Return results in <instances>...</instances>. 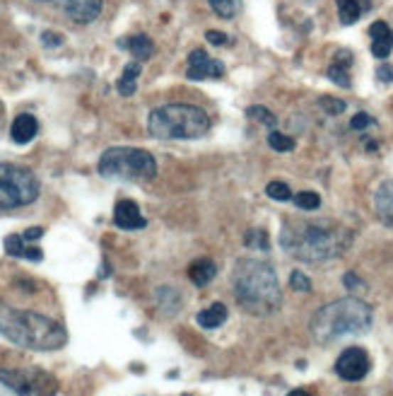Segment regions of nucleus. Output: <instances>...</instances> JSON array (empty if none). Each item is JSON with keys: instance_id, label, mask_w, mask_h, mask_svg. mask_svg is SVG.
<instances>
[{"instance_id": "nucleus-23", "label": "nucleus", "mask_w": 393, "mask_h": 396, "mask_svg": "<svg viewBox=\"0 0 393 396\" xmlns=\"http://www.w3.org/2000/svg\"><path fill=\"white\" fill-rule=\"evenodd\" d=\"M292 200L299 210H318L321 208V196L314 191H299L297 196H292Z\"/></svg>"}, {"instance_id": "nucleus-1", "label": "nucleus", "mask_w": 393, "mask_h": 396, "mask_svg": "<svg viewBox=\"0 0 393 396\" xmlns=\"http://www.w3.org/2000/svg\"><path fill=\"white\" fill-rule=\"evenodd\" d=\"M352 245V230L335 220H287L280 230V247L292 259L321 264L338 259Z\"/></svg>"}, {"instance_id": "nucleus-24", "label": "nucleus", "mask_w": 393, "mask_h": 396, "mask_svg": "<svg viewBox=\"0 0 393 396\" xmlns=\"http://www.w3.org/2000/svg\"><path fill=\"white\" fill-rule=\"evenodd\" d=\"M244 247L249 249H259V252H268V235L266 230H249L247 235H244Z\"/></svg>"}, {"instance_id": "nucleus-7", "label": "nucleus", "mask_w": 393, "mask_h": 396, "mask_svg": "<svg viewBox=\"0 0 393 396\" xmlns=\"http://www.w3.org/2000/svg\"><path fill=\"white\" fill-rule=\"evenodd\" d=\"M39 179L20 164H0V213L17 210L39 198Z\"/></svg>"}, {"instance_id": "nucleus-14", "label": "nucleus", "mask_w": 393, "mask_h": 396, "mask_svg": "<svg viewBox=\"0 0 393 396\" xmlns=\"http://www.w3.org/2000/svg\"><path fill=\"white\" fill-rule=\"evenodd\" d=\"M5 252H8V257H17V259H29V261L44 259V252L39 247H32L29 242H24L22 235L5 237Z\"/></svg>"}, {"instance_id": "nucleus-18", "label": "nucleus", "mask_w": 393, "mask_h": 396, "mask_svg": "<svg viewBox=\"0 0 393 396\" xmlns=\"http://www.w3.org/2000/svg\"><path fill=\"white\" fill-rule=\"evenodd\" d=\"M215 276H217V266H215L210 259H195L193 264L188 266V278H191V283L198 285V288H205Z\"/></svg>"}, {"instance_id": "nucleus-19", "label": "nucleus", "mask_w": 393, "mask_h": 396, "mask_svg": "<svg viewBox=\"0 0 393 396\" xmlns=\"http://www.w3.org/2000/svg\"><path fill=\"white\" fill-rule=\"evenodd\" d=\"M225 319H227V307L222 302H215L198 314V324L203 328H217L225 324Z\"/></svg>"}, {"instance_id": "nucleus-29", "label": "nucleus", "mask_w": 393, "mask_h": 396, "mask_svg": "<svg viewBox=\"0 0 393 396\" xmlns=\"http://www.w3.org/2000/svg\"><path fill=\"white\" fill-rule=\"evenodd\" d=\"M328 77L330 80H333L335 85H340V87H350V75H348V68H340V65H330L328 68Z\"/></svg>"}, {"instance_id": "nucleus-33", "label": "nucleus", "mask_w": 393, "mask_h": 396, "mask_svg": "<svg viewBox=\"0 0 393 396\" xmlns=\"http://www.w3.org/2000/svg\"><path fill=\"white\" fill-rule=\"evenodd\" d=\"M205 39L210 41V44H215V46H227V44H230V36L222 34V32H215V29L205 32Z\"/></svg>"}, {"instance_id": "nucleus-32", "label": "nucleus", "mask_w": 393, "mask_h": 396, "mask_svg": "<svg viewBox=\"0 0 393 396\" xmlns=\"http://www.w3.org/2000/svg\"><path fill=\"white\" fill-rule=\"evenodd\" d=\"M333 63L340 65V68H350V65H352V51H348V48H340V51H335Z\"/></svg>"}, {"instance_id": "nucleus-5", "label": "nucleus", "mask_w": 393, "mask_h": 396, "mask_svg": "<svg viewBox=\"0 0 393 396\" xmlns=\"http://www.w3.org/2000/svg\"><path fill=\"white\" fill-rule=\"evenodd\" d=\"M147 131L157 140H195L210 131V117L193 105H164L150 112Z\"/></svg>"}, {"instance_id": "nucleus-36", "label": "nucleus", "mask_w": 393, "mask_h": 396, "mask_svg": "<svg viewBox=\"0 0 393 396\" xmlns=\"http://www.w3.org/2000/svg\"><path fill=\"white\" fill-rule=\"evenodd\" d=\"M41 235H44V228H29L22 237H24V242H29V245H32V242L41 240Z\"/></svg>"}, {"instance_id": "nucleus-15", "label": "nucleus", "mask_w": 393, "mask_h": 396, "mask_svg": "<svg viewBox=\"0 0 393 396\" xmlns=\"http://www.w3.org/2000/svg\"><path fill=\"white\" fill-rule=\"evenodd\" d=\"M119 46L126 48V51H131L138 63H143V60L155 56V44H152V39L147 34H133V36H128V39H121Z\"/></svg>"}, {"instance_id": "nucleus-21", "label": "nucleus", "mask_w": 393, "mask_h": 396, "mask_svg": "<svg viewBox=\"0 0 393 396\" xmlns=\"http://www.w3.org/2000/svg\"><path fill=\"white\" fill-rule=\"evenodd\" d=\"M338 5V17H340V24H355L362 17V0H335Z\"/></svg>"}, {"instance_id": "nucleus-2", "label": "nucleus", "mask_w": 393, "mask_h": 396, "mask_svg": "<svg viewBox=\"0 0 393 396\" xmlns=\"http://www.w3.org/2000/svg\"><path fill=\"white\" fill-rule=\"evenodd\" d=\"M0 333L27 350H58L68 343L65 326L56 319L10 304H0Z\"/></svg>"}, {"instance_id": "nucleus-3", "label": "nucleus", "mask_w": 393, "mask_h": 396, "mask_svg": "<svg viewBox=\"0 0 393 396\" xmlns=\"http://www.w3.org/2000/svg\"><path fill=\"white\" fill-rule=\"evenodd\" d=\"M235 297L239 307L254 316H268L278 312L282 304V290L273 266L259 259L237 261Z\"/></svg>"}, {"instance_id": "nucleus-8", "label": "nucleus", "mask_w": 393, "mask_h": 396, "mask_svg": "<svg viewBox=\"0 0 393 396\" xmlns=\"http://www.w3.org/2000/svg\"><path fill=\"white\" fill-rule=\"evenodd\" d=\"M0 385L15 396H56L58 382L46 370H5L0 368Z\"/></svg>"}, {"instance_id": "nucleus-25", "label": "nucleus", "mask_w": 393, "mask_h": 396, "mask_svg": "<svg viewBox=\"0 0 393 396\" xmlns=\"http://www.w3.org/2000/svg\"><path fill=\"white\" fill-rule=\"evenodd\" d=\"M247 117H249V119H254V121H259V124H263V126H270V129H273V126L278 124V119H275V114L270 112V109L261 107V105L249 107V109H247Z\"/></svg>"}, {"instance_id": "nucleus-38", "label": "nucleus", "mask_w": 393, "mask_h": 396, "mask_svg": "<svg viewBox=\"0 0 393 396\" xmlns=\"http://www.w3.org/2000/svg\"><path fill=\"white\" fill-rule=\"evenodd\" d=\"M287 396H311V394L306 392V389H294V392H290Z\"/></svg>"}, {"instance_id": "nucleus-6", "label": "nucleus", "mask_w": 393, "mask_h": 396, "mask_svg": "<svg viewBox=\"0 0 393 396\" xmlns=\"http://www.w3.org/2000/svg\"><path fill=\"white\" fill-rule=\"evenodd\" d=\"M97 172L104 179L152 181L157 176V162L143 148H109L99 157Z\"/></svg>"}, {"instance_id": "nucleus-9", "label": "nucleus", "mask_w": 393, "mask_h": 396, "mask_svg": "<svg viewBox=\"0 0 393 396\" xmlns=\"http://www.w3.org/2000/svg\"><path fill=\"white\" fill-rule=\"evenodd\" d=\"M370 368H372V363H370V355H367L365 348H348V350H343L340 358L335 360V373L345 382L365 380L367 373H370Z\"/></svg>"}, {"instance_id": "nucleus-17", "label": "nucleus", "mask_w": 393, "mask_h": 396, "mask_svg": "<svg viewBox=\"0 0 393 396\" xmlns=\"http://www.w3.org/2000/svg\"><path fill=\"white\" fill-rule=\"evenodd\" d=\"M374 208H377L382 223H386L389 228H393V179L384 181L382 186L377 188V196H374Z\"/></svg>"}, {"instance_id": "nucleus-31", "label": "nucleus", "mask_w": 393, "mask_h": 396, "mask_svg": "<svg viewBox=\"0 0 393 396\" xmlns=\"http://www.w3.org/2000/svg\"><path fill=\"white\" fill-rule=\"evenodd\" d=\"M350 126H352L355 131H365V129H370V126H374V119L370 117V114L360 112V114H355V117H352Z\"/></svg>"}, {"instance_id": "nucleus-20", "label": "nucleus", "mask_w": 393, "mask_h": 396, "mask_svg": "<svg viewBox=\"0 0 393 396\" xmlns=\"http://www.w3.org/2000/svg\"><path fill=\"white\" fill-rule=\"evenodd\" d=\"M143 73V63H138V60H133V63H128L124 73H121V77H119V95H124V97H131L135 92V80H138V75Z\"/></svg>"}, {"instance_id": "nucleus-28", "label": "nucleus", "mask_w": 393, "mask_h": 396, "mask_svg": "<svg viewBox=\"0 0 393 396\" xmlns=\"http://www.w3.org/2000/svg\"><path fill=\"white\" fill-rule=\"evenodd\" d=\"M318 107L326 114H330V117H338V114L345 112V102L335 100V97H321V100H318Z\"/></svg>"}, {"instance_id": "nucleus-22", "label": "nucleus", "mask_w": 393, "mask_h": 396, "mask_svg": "<svg viewBox=\"0 0 393 396\" xmlns=\"http://www.w3.org/2000/svg\"><path fill=\"white\" fill-rule=\"evenodd\" d=\"M208 3H210L215 15L222 17V20H232L242 10V0H208Z\"/></svg>"}, {"instance_id": "nucleus-4", "label": "nucleus", "mask_w": 393, "mask_h": 396, "mask_svg": "<svg viewBox=\"0 0 393 396\" xmlns=\"http://www.w3.org/2000/svg\"><path fill=\"white\" fill-rule=\"evenodd\" d=\"M372 326V307L360 297H343L321 307L311 316V338L321 346H328L343 336L365 333Z\"/></svg>"}, {"instance_id": "nucleus-26", "label": "nucleus", "mask_w": 393, "mask_h": 396, "mask_svg": "<svg viewBox=\"0 0 393 396\" xmlns=\"http://www.w3.org/2000/svg\"><path fill=\"white\" fill-rule=\"evenodd\" d=\"M268 145L270 148H273L275 152H292L294 150V138H290V136H285V133H280V131H273L268 136Z\"/></svg>"}, {"instance_id": "nucleus-35", "label": "nucleus", "mask_w": 393, "mask_h": 396, "mask_svg": "<svg viewBox=\"0 0 393 396\" xmlns=\"http://www.w3.org/2000/svg\"><path fill=\"white\" fill-rule=\"evenodd\" d=\"M41 41H44L46 46H60L63 44V36L56 34V32H44L41 34Z\"/></svg>"}, {"instance_id": "nucleus-34", "label": "nucleus", "mask_w": 393, "mask_h": 396, "mask_svg": "<svg viewBox=\"0 0 393 396\" xmlns=\"http://www.w3.org/2000/svg\"><path fill=\"white\" fill-rule=\"evenodd\" d=\"M377 80L379 82H393V65L391 63H382L377 68Z\"/></svg>"}, {"instance_id": "nucleus-13", "label": "nucleus", "mask_w": 393, "mask_h": 396, "mask_svg": "<svg viewBox=\"0 0 393 396\" xmlns=\"http://www.w3.org/2000/svg\"><path fill=\"white\" fill-rule=\"evenodd\" d=\"M370 36H372V53L377 58H389V53L393 51V29L386 22H374L370 27Z\"/></svg>"}, {"instance_id": "nucleus-27", "label": "nucleus", "mask_w": 393, "mask_h": 396, "mask_svg": "<svg viewBox=\"0 0 393 396\" xmlns=\"http://www.w3.org/2000/svg\"><path fill=\"white\" fill-rule=\"evenodd\" d=\"M266 193L273 200H290L292 198V191L285 181H270V184L266 186Z\"/></svg>"}, {"instance_id": "nucleus-11", "label": "nucleus", "mask_w": 393, "mask_h": 396, "mask_svg": "<svg viewBox=\"0 0 393 396\" xmlns=\"http://www.w3.org/2000/svg\"><path fill=\"white\" fill-rule=\"evenodd\" d=\"M60 10L77 24H90L99 17L102 12V0H53Z\"/></svg>"}, {"instance_id": "nucleus-10", "label": "nucleus", "mask_w": 393, "mask_h": 396, "mask_svg": "<svg viewBox=\"0 0 393 396\" xmlns=\"http://www.w3.org/2000/svg\"><path fill=\"white\" fill-rule=\"evenodd\" d=\"M222 75H225V63L210 58L205 51H203V48L191 51V56H188L186 77H191V80H205V77H215V80H220Z\"/></svg>"}, {"instance_id": "nucleus-12", "label": "nucleus", "mask_w": 393, "mask_h": 396, "mask_svg": "<svg viewBox=\"0 0 393 396\" xmlns=\"http://www.w3.org/2000/svg\"><path fill=\"white\" fill-rule=\"evenodd\" d=\"M114 223H116V228H121V230H143L147 225L143 213H140V208H138V203H135V200H128V198H121L119 203H116Z\"/></svg>"}, {"instance_id": "nucleus-37", "label": "nucleus", "mask_w": 393, "mask_h": 396, "mask_svg": "<svg viewBox=\"0 0 393 396\" xmlns=\"http://www.w3.org/2000/svg\"><path fill=\"white\" fill-rule=\"evenodd\" d=\"M343 283H345L348 290H355V288H362V280L355 276V273H345V278H343Z\"/></svg>"}, {"instance_id": "nucleus-16", "label": "nucleus", "mask_w": 393, "mask_h": 396, "mask_svg": "<svg viewBox=\"0 0 393 396\" xmlns=\"http://www.w3.org/2000/svg\"><path fill=\"white\" fill-rule=\"evenodd\" d=\"M36 133H39V121H36L32 114H20L10 126V138L15 140L17 145L29 143Z\"/></svg>"}, {"instance_id": "nucleus-30", "label": "nucleus", "mask_w": 393, "mask_h": 396, "mask_svg": "<svg viewBox=\"0 0 393 396\" xmlns=\"http://www.w3.org/2000/svg\"><path fill=\"white\" fill-rule=\"evenodd\" d=\"M290 285H292V290H297V292H311V280L306 278L302 271H292Z\"/></svg>"}]
</instances>
